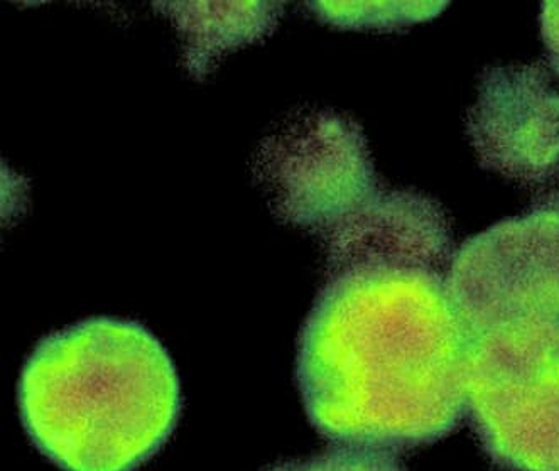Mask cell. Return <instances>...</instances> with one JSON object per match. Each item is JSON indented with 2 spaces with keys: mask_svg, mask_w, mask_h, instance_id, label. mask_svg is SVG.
<instances>
[{
  "mask_svg": "<svg viewBox=\"0 0 559 471\" xmlns=\"http://www.w3.org/2000/svg\"><path fill=\"white\" fill-rule=\"evenodd\" d=\"M444 285L468 335L521 318L559 325V195L463 243Z\"/></svg>",
  "mask_w": 559,
  "mask_h": 471,
  "instance_id": "4",
  "label": "cell"
},
{
  "mask_svg": "<svg viewBox=\"0 0 559 471\" xmlns=\"http://www.w3.org/2000/svg\"><path fill=\"white\" fill-rule=\"evenodd\" d=\"M540 33L555 72L559 75V2H545L540 12Z\"/></svg>",
  "mask_w": 559,
  "mask_h": 471,
  "instance_id": "8",
  "label": "cell"
},
{
  "mask_svg": "<svg viewBox=\"0 0 559 471\" xmlns=\"http://www.w3.org/2000/svg\"><path fill=\"white\" fill-rule=\"evenodd\" d=\"M447 5V2H321L311 4V8L320 9L317 14L335 26L348 29H395L431 20Z\"/></svg>",
  "mask_w": 559,
  "mask_h": 471,
  "instance_id": "6",
  "label": "cell"
},
{
  "mask_svg": "<svg viewBox=\"0 0 559 471\" xmlns=\"http://www.w3.org/2000/svg\"><path fill=\"white\" fill-rule=\"evenodd\" d=\"M265 471H406L391 455L336 448L306 460L283 461Z\"/></svg>",
  "mask_w": 559,
  "mask_h": 471,
  "instance_id": "7",
  "label": "cell"
},
{
  "mask_svg": "<svg viewBox=\"0 0 559 471\" xmlns=\"http://www.w3.org/2000/svg\"><path fill=\"white\" fill-rule=\"evenodd\" d=\"M466 345L444 273L332 266L299 335L306 414L338 448L392 455L440 442L466 412Z\"/></svg>",
  "mask_w": 559,
  "mask_h": 471,
  "instance_id": "1",
  "label": "cell"
},
{
  "mask_svg": "<svg viewBox=\"0 0 559 471\" xmlns=\"http://www.w3.org/2000/svg\"><path fill=\"white\" fill-rule=\"evenodd\" d=\"M466 129L485 169L524 184L559 177V90L539 64L489 68Z\"/></svg>",
  "mask_w": 559,
  "mask_h": 471,
  "instance_id": "5",
  "label": "cell"
},
{
  "mask_svg": "<svg viewBox=\"0 0 559 471\" xmlns=\"http://www.w3.org/2000/svg\"><path fill=\"white\" fill-rule=\"evenodd\" d=\"M21 421L63 471H135L181 411L165 347L134 322L92 318L39 341L21 372Z\"/></svg>",
  "mask_w": 559,
  "mask_h": 471,
  "instance_id": "2",
  "label": "cell"
},
{
  "mask_svg": "<svg viewBox=\"0 0 559 471\" xmlns=\"http://www.w3.org/2000/svg\"><path fill=\"white\" fill-rule=\"evenodd\" d=\"M465 404L508 471H559V325L521 318L468 335Z\"/></svg>",
  "mask_w": 559,
  "mask_h": 471,
  "instance_id": "3",
  "label": "cell"
}]
</instances>
